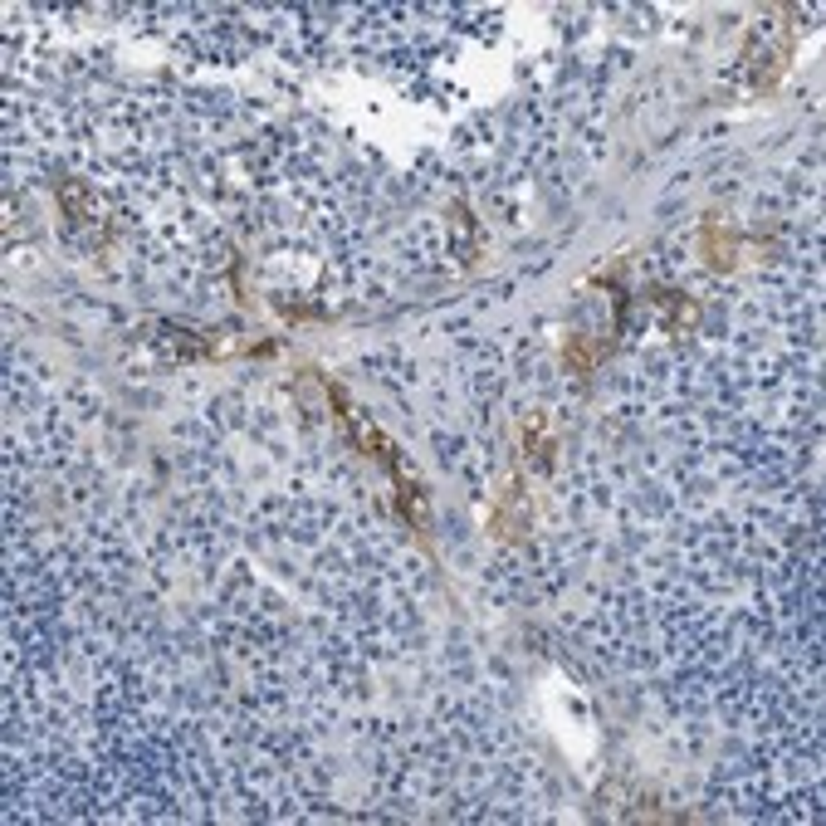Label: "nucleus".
<instances>
[{
  "label": "nucleus",
  "instance_id": "7ed1b4c3",
  "mask_svg": "<svg viewBox=\"0 0 826 826\" xmlns=\"http://www.w3.org/2000/svg\"><path fill=\"white\" fill-rule=\"evenodd\" d=\"M597 358H602V348H587L582 338L568 342V362H577V372H592V367H597Z\"/></svg>",
  "mask_w": 826,
  "mask_h": 826
},
{
  "label": "nucleus",
  "instance_id": "f257e3e1",
  "mask_svg": "<svg viewBox=\"0 0 826 826\" xmlns=\"http://www.w3.org/2000/svg\"><path fill=\"white\" fill-rule=\"evenodd\" d=\"M524 445H528V459H538V469L548 475L552 469V435L543 426V416H528L524 421Z\"/></svg>",
  "mask_w": 826,
  "mask_h": 826
},
{
  "label": "nucleus",
  "instance_id": "f03ea898",
  "mask_svg": "<svg viewBox=\"0 0 826 826\" xmlns=\"http://www.w3.org/2000/svg\"><path fill=\"white\" fill-rule=\"evenodd\" d=\"M59 206H69V211H74V225H88V221H93L88 191H83L79 181H64V186H59Z\"/></svg>",
  "mask_w": 826,
  "mask_h": 826
}]
</instances>
